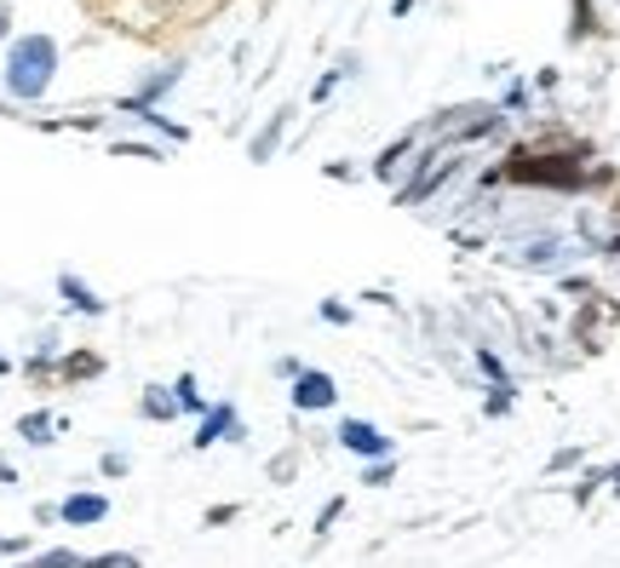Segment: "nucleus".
I'll list each match as a JSON object with an SVG mask.
<instances>
[{
  "label": "nucleus",
  "instance_id": "obj_1",
  "mask_svg": "<svg viewBox=\"0 0 620 568\" xmlns=\"http://www.w3.org/2000/svg\"><path fill=\"white\" fill-rule=\"evenodd\" d=\"M592 167H597V150L586 144V138H569V132L506 144V155L494 161L499 185L540 190V195H569V201L592 195Z\"/></svg>",
  "mask_w": 620,
  "mask_h": 568
},
{
  "label": "nucleus",
  "instance_id": "obj_2",
  "mask_svg": "<svg viewBox=\"0 0 620 568\" xmlns=\"http://www.w3.org/2000/svg\"><path fill=\"white\" fill-rule=\"evenodd\" d=\"M499 265L523 270V276H569L574 265H586V248L574 241V230H564L557 218H499Z\"/></svg>",
  "mask_w": 620,
  "mask_h": 568
},
{
  "label": "nucleus",
  "instance_id": "obj_3",
  "mask_svg": "<svg viewBox=\"0 0 620 568\" xmlns=\"http://www.w3.org/2000/svg\"><path fill=\"white\" fill-rule=\"evenodd\" d=\"M58 80V40L52 35H17L7 47V70H0V87H7L12 104H41Z\"/></svg>",
  "mask_w": 620,
  "mask_h": 568
},
{
  "label": "nucleus",
  "instance_id": "obj_4",
  "mask_svg": "<svg viewBox=\"0 0 620 568\" xmlns=\"http://www.w3.org/2000/svg\"><path fill=\"white\" fill-rule=\"evenodd\" d=\"M253 431L242 425V414H236V402H213V408L195 419V437H190V449L195 454H213L218 442H230V449H242Z\"/></svg>",
  "mask_w": 620,
  "mask_h": 568
},
{
  "label": "nucleus",
  "instance_id": "obj_5",
  "mask_svg": "<svg viewBox=\"0 0 620 568\" xmlns=\"http://www.w3.org/2000/svg\"><path fill=\"white\" fill-rule=\"evenodd\" d=\"M333 442H339L345 454H356L363 465H368V459H396V437H385L374 419H356V414H345V419L333 425Z\"/></svg>",
  "mask_w": 620,
  "mask_h": 568
},
{
  "label": "nucleus",
  "instance_id": "obj_6",
  "mask_svg": "<svg viewBox=\"0 0 620 568\" xmlns=\"http://www.w3.org/2000/svg\"><path fill=\"white\" fill-rule=\"evenodd\" d=\"M178 80H185V64H162V70H150V75L138 80L132 92H122V98H115V110L138 121L144 110H155V104H162L167 92H178Z\"/></svg>",
  "mask_w": 620,
  "mask_h": 568
},
{
  "label": "nucleus",
  "instance_id": "obj_7",
  "mask_svg": "<svg viewBox=\"0 0 620 568\" xmlns=\"http://www.w3.org/2000/svg\"><path fill=\"white\" fill-rule=\"evenodd\" d=\"M288 402H293V414H328V408H339V379L328 368H305L288 384Z\"/></svg>",
  "mask_w": 620,
  "mask_h": 568
},
{
  "label": "nucleus",
  "instance_id": "obj_8",
  "mask_svg": "<svg viewBox=\"0 0 620 568\" xmlns=\"http://www.w3.org/2000/svg\"><path fill=\"white\" fill-rule=\"evenodd\" d=\"M419 144H426V132H419V127L396 132L391 144L368 161V178H379V185H391V190H396V185H403V173H408V161L419 155Z\"/></svg>",
  "mask_w": 620,
  "mask_h": 568
},
{
  "label": "nucleus",
  "instance_id": "obj_9",
  "mask_svg": "<svg viewBox=\"0 0 620 568\" xmlns=\"http://www.w3.org/2000/svg\"><path fill=\"white\" fill-rule=\"evenodd\" d=\"M115 512V500L110 494H98V489H75L58 500V517H64V529H98V522H110Z\"/></svg>",
  "mask_w": 620,
  "mask_h": 568
},
{
  "label": "nucleus",
  "instance_id": "obj_10",
  "mask_svg": "<svg viewBox=\"0 0 620 568\" xmlns=\"http://www.w3.org/2000/svg\"><path fill=\"white\" fill-rule=\"evenodd\" d=\"M58 299H64L69 316H87V321H104L110 316V299L92 288V281H81L75 270H58Z\"/></svg>",
  "mask_w": 620,
  "mask_h": 568
},
{
  "label": "nucleus",
  "instance_id": "obj_11",
  "mask_svg": "<svg viewBox=\"0 0 620 568\" xmlns=\"http://www.w3.org/2000/svg\"><path fill=\"white\" fill-rule=\"evenodd\" d=\"M293 104H282V110H276L270 121H265V127H258L253 138H248V161H253V167H265V161H276V150H282V138H288V127H293Z\"/></svg>",
  "mask_w": 620,
  "mask_h": 568
},
{
  "label": "nucleus",
  "instance_id": "obj_12",
  "mask_svg": "<svg viewBox=\"0 0 620 568\" xmlns=\"http://www.w3.org/2000/svg\"><path fill=\"white\" fill-rule=\"evenodd\" d=\"M138 419H144V425H178V419H185V414H178L173 384H144V391H138Z\"/></svg>",
  "mask_w": 620,
  "mask_h": 568
},
{
  "label": "nucleus",
  "instance_id": "obj_13",
  "mask_svg": "<svg viewBox=\"0 0 620 568\" xmlns=\"http://www.w3.org/2000/svg\"><path fill=\"white\" fill-rule=\"evenodd\" d=\"M58 431H64V419H58L52 408H29V414H17V442H29V449H52Z\"/></svg>",
  "mask_w": 620,
  "mask_h": 568
},
{
  "label": "nucleus",
  "instance_id": "obj_14",
  "mask_svg": "<svg viewBox=\"0 0 620 568\" xmlns=\"http://www.w3.org/2000/svg\"><path fill=\"white\" fill-rule=\"evenodd\" d=\"M597 35H604V0H569V47H586Z\"/></svg>",
  "mask_w": 620,
  "mask_h": 568
},
{
  "label": "nucleus",
  "instance_id": "obj_15",
  "mask_svg": "<svg viewBox=\"0 0 620 568\" xmlns=\"http://www.w3.org/2000/svg\"><path fill=\"white\" fill-rule=\"evenodd\" d=\"M110 362L98 351H64L58 356V384H87V379H104Z\"/></svg>",
  "mask_w": 620,
  "mask_h": 568
},
{
  "label": "nucleus",
  "instance_id": "obj_16",
  "mask_svg": "<svg viewBox=\"0 0 620 568\" xmlns=\"http://www.w3.org/2000/svg\"><path fill=\"white\" fill-rule=\"evenodd\" d=\"M609 489V465H580L574 482H569V500H574V512H586V505Z\"/></svg>",
  "mask_w": 620,
  "mask_h": 568
},
{
  "label": "nucleus",
  "instance_id": "obj_17",
  "mask_svg": "<svg viewBox=\"0 0 620 568\" xmlns=\"http://www.w3.org/2000/svg\"><path fill=\"white\" fill-rule=\"evenodd\" d=\"M494 104H499V115H511V121H529V115H534V87H529L523 75H511L506 87H499V98H494Z\"/></svg>",
  "mask_w": 620,
  "mask_h": 568
},
{
  "label": "nucleus",
  "instance_id": "obj_18",
  "mask_svg": "<svg viewBox=\"0 0 620 568\" xmlns=\"http://www.w3.org/2000/svg\"><path fill=\"white\" fill-rule=\"evenodd\" d=\"M471 368H477V374H483V384H517V379H511V362H506V356H499V351H494V344H483V339H477V344H471Z\"/></svg>",
  "mask_w": 620,
  "mask_h": 568
},
{
  "label": "nucleus",
  "instance_id": "obj_19",
  "mask_svg": "<svg viewBox=\"0 0 620 568\" xmlns=\"http://www.w3.org/2000/svg\"><path fill=\"white\" fill-rule=\"evenodd\" d=\"M173 396H178V414H185V419H202L213 408V396L202 391V379H195V374H178L173 379Z\"/></svg>",
  "mask_w": 620,
  "mask_h": 568
},
{
  "label": "nucleus",
  "instance_id": "obj_20",
  "mask_svg": "<svg viewBox=\"0 0 620 568\" xmlns=\"http://www.w3.org/2000/svg\"><path fill=\"white\" fill-rule=\"evenodd\" d=\"M87 552H75V545H41V552H29V557H17L12 568H81Z\"/></svg>",
  "mask_w": 620,
  "mask_h": 568
},
{
  "label": "nucleus",
  "instance_id": "obj_21",
  "mask_svg": "<svg viewBox=\"0 0 620 568\" xmlns=\"http://www.w3.org/2000/svg\"><path fill=\"white\" fill-rule=\"evenodd\" d=\"M517 414V384H483V419H511Z\"/></svg>",
  "mask_w": 620,
  "mask_h": 568
},
{
  "label": "nucleus",
  "instance_id": "obj_22",
  "mask_svg": "<svg viewBox=\"0 0 620 568\" xmlns=\"http://www.w3.org/2000/svg\"><path fill=\"white\" fill-rule=\"evenodd\" d=\"M396 471H403V454H396V459H368L363 471H356V482H363V489H391Z\"/></svg>",
  "mask_w": 620,
  "mask_h": 568
},
{
  "label": "nucleus",
  "instance_id": "obj_23",
  "mask_svg": "<svg viewBox=\"0 0 620 568\" xmlns=\"http://www.w3.org/2000/svg\"><path fill=\"white\" fill-rule=\"evenodd\" d=\"M299 459H305L299 449H282V454H270V459H265V482H276V489H288V482L299 477Z\"/></svg>",
  "mask_w": 620,
  "mask_h": 568
},
{
  "label": "nucleus",
  "instance_id": "obj_24",
  "mask_svg": "<svg viewBox=\"0 0 620 568\" xmlns=\"http://www.w3.org/2000/svg\"><path fill=\"white\" fill-rule=\"evenodd\" d=\"M345 505H351L345 494H333V500H322V512H316V522H311V540H316V545H322V540L333 534V522L345 517Z\"/></svg>",
  "mask_w": 620,
  "mask_h": 568
},
{
  "label": "nucleus",
  "instance_id": "obj_25",
  "mask_svg": "<svg viewBox=\"0 0 620 568\" xmlns=\"http://www.w3.org/2000/svg\"><path fill=\"white\" fill-rule=\"evenodd\" d=\"M557 293L592 304V299H597V276H592V270H569V276H557Z\"/></svg>",
  "mask_w": 620,
  "mask_h": 568
},
{
  "label": "nucleus",
  "instance_id": "obj_26",
  "mask_svg": "<svg viewBox=\"0 0 620 568\" xmlns=\"http://www.w3.org/2000/svg\"><path fill=\"white\" fill-rule=\"evenodd\" d=\"M138 121H144V127H155L167 144H190V127H185V121H173V115H162V110H144Z\"/></svg>",
  "mask_w": 620,
  "mask_h": 568
},
{
  "label": "nucleus",
  "instance_id": "obj_27",
  "mask_svg": "<svg viewBox=\"0 0 620 568\" xmlns=\"http://www.w3.org/2000/svg\"><path fill=\"white\" fill-rule=\"evenodd\" d=\"M98 477H110V482L132 477V454L127 449H104V454H98Z\"/></svg>",
  "mask_w": 620,
  "mask_h": 568
},
{
  "label": "nucleus",
  "instance_id": "obj_28",
  "mask_svg": "<svg viewBox=\"0 0 620 568\" xmlns=\"http://www.w3.org/2000/svg\"><path fill=\"white\" fill-rule=\"evenodd\" d=\"M586 465V449L580 442H569V449H557L552 459H546V477H569V471H580Z\"/></svg>",
  "mask_w": 620,
  "mask_h": 568
},
{
  "label": "nucleus",
  "instance_id": "obj_29",
  "mask_svg": "<svg viewBox=\"0 0 620 568\" xmlns=\"http://www.w3.org/2000/svg\"><path fill=\"white\" fill-rule=\"evenodd\" d=\"M316 316H322L328 328H356V304H345V299H322V304H316Z\"/></svg>",
  "mask_w": 620,
  "mask_h": 568
},
{
  "label": "nucleus",
  "instance_id": "obj_30",
  "mask_svg": "<svg viewBox=\"0 0 620 568\" xmlns=\"http://www.w3.org/2000/svg\"><path fill=\"white\" fill-rule=\"evenodd\" d=\"M110 155H132V161H167V150H162V144H138V138H115V144H110Z\"/></svg>",
  "mask_w": 620,
  "mask_h": 568
},
{
  "label": "nucleus",
  "instance_id": "obj_31",
  "mask_svg": "<svg viewBox=\"0 0 620 568\" xmlns=\"http://www.w3.org/2000/svg\"><path fill=\"white\" fill-rule=\"evenodd\" d=\"M81 568H144L138 552H98V557H81Z\"/></svg>",
  "mask_w": 620,
  "mask_h": 568
},
{
  "label": "nucleus",
  "instance_id": "obj_32",
  "mask_svg": "<svg viewBox=\"0 0 620 568\" xmlns=\"http://www.w3.org/2000/svg\"><path fill=\"white\" fill-rule=\"evenodd\" d=\"M305 368H311L305 356H276V362H270V379H282V384H293V379L305 374Z\"/></svg>",
  "mask_w": 620,
  "mask_h": 568
},
{
  "label": "nucleus",
  "instance_id": "obj_33",
  "mask_svg": "<svg viewBox=\"0 0 620 568\" xmlns=\"http://www.w3.org/2000/svg\"><path fill=\"white\" fill-rule=\"evenodd\" d=\"M236 517H242V505H207V512H202V529H230Z\"/></svg>",
  "mask_w": 620,
  "mask_h": 568
},
{
  "label": "nucleus",
  "instance_id": "obj_34",
  "mask_svg": "<svg viewBox=\"0 0 620 568\" xmlns=\"http://www.w3.org/2000/svg\"><path fill=\"white\" fill-rule=\"evenodd\" d=\"M322 178H333V185H356V178H368V173L356 167V161H328V167H322Z\"/></svg>",
  "mask_w": 620,
  "mask_h": 568
},
{
  "label": "nucleus",
  "instance_id": "obj_35",
  "mask_svg": "<svg viewBox=\"0 0 620 568\" xmlns=\"http://www.w3.org/2000/svg\"><path fill=\"white\" fill-rule=\"evenodd\" d=\"M529 87H534V98H540V92H557V87H564V70H557V64L534 70V75H529Z\"/></svg>",
  "mask_w": 620,
  "mask_h": 568
},
{
  "label": "nucleus",
  "instance_id": "obj_36",
  "mask_svg": "<svg viewBox=\"0 0 620 568\" xmlns=\"http://www.w3.org/2000/svg\"><path fill=\"white\" fill-rule=\"evenodd\" d=\"M339 80H345L339 70H322V75H316V87H311V104H328V98L339 92Z\"/></svg>",
  "mask_w": 620,
  "mask_h": 568
},
{
  "label": "nucleus",
  "instance_id": "obj_37",
  "mask_svg": "<svg viewBox=\"0 0 620 568\" xmlns=\"http://www.w3.org/2000/svg\"><path fill=\"white\" fill-rule=\"evenodd\" d=\"M597 258H604V265H620V213H615V225H609V236H604V253H597Z\"/></svg>",
  "mask_w": 620,
  "mask_h": 568
},
{
  "label": "nucleus",
  "instance_id": "obj_38",
  "mask_svg": "<svg viewBox=\"0 0 620 568\" xmlns=\"http://www.w3.org/2000/svg\"><path fill=\"white\" fill-rule=\"evenodd\" d=\"M363 304H379V311H403V299L396 293H385V288H368V293H356Z\"/></svg>",
  "mask_w": 620,
  "mask_h": 568
},
{
  "label": "nucleus",
  "instance_id": "obj_39",
  "mask_svg": "<svg viewBox=\"0 0 620 568\" xmlns=\"http://www.w3.org/2000/svg\"><path fill=\"white\" fill-rule=\"evenodd\" d=\"M333 70L345 75V80H356V75H363V52H339V58H333Z\"/></svg>",
  "mask_w": 620,
  "mask_h": 568
},
{
  "label": "nucleus",
  "instance_id": "obj_40",
  "mask_svg": "<svg viewBox=\"0 0 620 568\" xmlns=\"http://www.w3.org/2000/svg\"><path fill=\"white\" fill-rule=\"evenodd\" d=\"M419 7H426V0H391V17H396V24H403V17H414Z\"/></svg>",
  "mask_w": 620,
  "mask_h": 568
},
{
  "label": "nucleus",
  "instance_id": "obj_41",
  "mask_svg": "<svg viewBox=\"0 0 620 568\" xmlns=\"http://www.w3.org/2000/svg\"><path fill=\"white\" fill-rule=\"evenodd\" d=\"M35 522H41V529H52V522H64V517H58V505H35Z\"/></svg>",
  "mask_w": 620,
  "mask_h": 568
},
{
  "label": "nucleus",
  "instance_id": "obj_42",
  "mask_svg": "<svg viewBox=\"0 0 620 568\" xmlns=\"http://www.w3.org/2000/svg\"><path fill=\"white\" fill-rule=\"evenodd\" d=\"M12 482H17V465H12V459H0V489H12Z\"/></svg>",
  "mask_w": 620,
  "mask_h": 568
},
{
  "label": "nucleus",
  "instance_id": "obj_43",
  "mask_svg": "<svg viewBox=\"0 0 620 568\" xmlns=\"http://www.w3.org/2000/svg\"><path fill=\"white\" fill-rule=\"evenodd\" d=\"M7 35H12V7L0 0V40H7Z\"/></svg>",
  "mask_w": 620,
  "mask_h": 568
},
{
  "label": "nucleus",
  "instance_id": "obj_44",
  "mask_svg": "<svg viewBox=\"0 0 620 568\" xmlns=\"http://www.w3.org/2000/svg\"><path fill=\"white\" fill-rule=\"evenodd\" d=\"M609 494L620 500V459H609Z\"/></svg>",
  "mask_w": 620,
  "mask_h": 568
},
{
  "label": "nucleus",
  "instance_id": "obj_45",
  "mask_svg": "<svg viewBox=\"0 0 620 568\" xmlns=\"http://www.w3.org/2000/svg\"><path fill=\"white\" fill-rule=\"evenodd\" d=\"M12 374V356H0V379H7Z\"/></svg>",
  "mask_w": 620,
  "mask_h": 568
},
{
  "label": "nucleus",
  "instance_id": "obj_46",
  "mask_svg": "<svg viewBox=\"0 0 620 568\" xmlns=\"http://www.w3.org/2000/svg\"><path fill=\"white\" fill-rule=\"evenodd\" d=\"M609 213H620V190H615V195H609Z\"/></svg>",
  "mask_w": 620,
  "mask_h": 568
},
{
  "label": "nucleus",
  "instance_id": "obj_47",
  "mask_svg": "<svg viewBox=\"0 0 620 568\" xmlns=\"http://www.w3.org/2000/svg\"><path fill=\"white\" fill-rule=\"evenodd\" d=\"M0 115H12V110H7V104H0Z\"/></svg>",
  "mask_w": 620,
  "mask_h": 568
},
{
  "label": "nucleus",
  "instance_id": "obj_48",
  "mask_svg": "<svg viewBox=\"0 0 620 568\" xmlns=\"http://www.w3.org/2000/svg\"><path fill=\"white\" fill-rule=\"evenodd\" d=\"M609 7H620V0H609Z\"/></svg>",
  "mask_w": 620,
  "mask_h": 568
}]
</instances>
